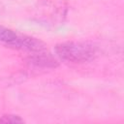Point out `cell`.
<instances>
[{
    "label": "cell",
    "instance_id": "1",
    "mask_svg": "<svg viewBox=\"0 0 124 124\" xmlns=\"http://www.w3.org/2000/svg\"><path fill=\"white\" fill-rule=\"evenodd\" d=\"M57 57L67 63L81 64L89 62L97 56V47L89 42H64L55 46Z\"/></svg>",
    "mask_w": 124,
    "mask_h": 124
},
{
    "label": "cell",
    "instance_id": "2",
    "mask_svg": "<svg viewBox=\"0 0 124 124\" xmlns=\"http://www.w3.org/2000/svg\"><path fill=\"white\" fill-rule=\"evenodd\" d=\"M0 44L20 50L38 52L46 49L45 44L33 37L19 34L10 28L0 25Z\"/></svg>",
    "mask_w": 124,
    "mask_h": 124
},
{
    "label": "cell",
    "instance_id": "3",
    "mask_svg": "<svg viewBox=\"0 0 124 124\" xmlns=\"http://www.w3.org/2000/svg\"><path fill=\"white\" fill-rule=\"evenodd\" d=\"M30 62L36 67L41 68H55L58 65L56 59L49 53L45 52V50L33 52V55L30 57Z\"/></svg>",
    "mask_w": 124,
    "mask_h": 124
},
{
    "label": "cell",
    "instance_id": "4",
    "mask_svg": "<svg viewBox=\"0 0 124 124\" xmlns=\"http://www.w3.org/2000/svg\"><path fill=\"white\" fill-rule=\"evenodd\" d=\"M24 122L20 116L16 114H4L0 117V123H22Z\"/></svg>",
    "mask_w": 124,
    "mask_h": 124
},
{
    "label": "cell",
    "instance_id": "5",
    "mask_svg": "<svg viewBox=\"0 0 124 124\" xmlns=\"http://www.w3.org/2000/svg\"><path fill=\"white\" fill-rule=\"evenodd\" d=\"M0 12H1V7H0Z\"/></svg>",
    "mask_w": 124,
    "mask_h": 124
}]
</instances>
